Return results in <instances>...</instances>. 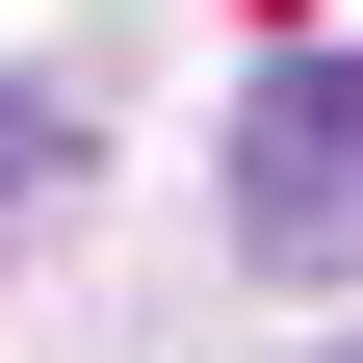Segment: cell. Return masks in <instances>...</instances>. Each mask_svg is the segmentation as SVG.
<instances>
[{
    "label": "cell",
    "mask_w": 363,
    "mask_h": 363,
    "mask_svg": "<svg viewBox=\"0 0 363 363\" xmlns=\"http://www.w3.org/2000/svg\"><path fill=\"white\" fill-rule=\"evenodd\" d=\"M26 182H52V104H0V208H26Z\"/></svg>",
    "instance_id": "2"
},
{
    "label": "cell",
    "mask_w": 363,
    "mask_h": 363,
    "mask_svg": "<svg viewBox=\"0 0 363 363\" xmlns=\"http://www.w3.org/2000/svg\"><path fill=\"white\" fill-rule=\"evenodd\" d=\"M234 259L259 286H363V52H259V104H234Z\"/></svg>",
    "instance_id": "1"
}]
</instances>
